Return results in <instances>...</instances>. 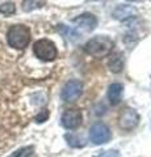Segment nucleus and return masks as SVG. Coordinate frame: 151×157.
I'll return each mask as SVG.
<instances>
[{
  "instance_id": "4",
  "label": "nucleus",
  "mask_w": 151,
  "mask_h": 157,
  "mask_svg": "<svg viewBox=\"0 0 151 157\" xmlns=\"http://www.w3.org/2000/svg\"><path fill=\"white\" fill-rule=\"evenodd\" d=\"M89 139L93 144L101 145L105 144L112 139V132L109 130V127L105 123L97 122V123L92 124L89 128Z\"/></svg>"
},
{
  "instance_id": "6",
  "label": "nucleus",
  "mask_w": 151,
  "mask_h": 157,
  "mask_svg": "<svg viewBox=\"0 0 151 157\" xmlns=\"http://www.w3.org/2000/svg\"><path fill=\"white\" fill-rule=\"evenodd\" d=\"M138 123H139V114L137 113V110L131 109V107H126L118 117L120 128H122L125 131H130L135 128Z\"/></svg>"
},
{
  "instance_id": "15",
  "label": "nucleus",
  "mask_w": 151,
  "mask_h": 157,
  "mask_svg": "<svg viewBox=\"0 0 151 157\" xmlns=\"http://www.w3.org/2000/svg\"><path fill=\"white\" fill-rule=\"evenodd\" d=\"M16 12V7H14V4L8 2V3H3L2 6H0V13L6 14V16H11Z\"/></svg>"
},
{
  "instance_id": "10",
  "label": "nucleus",
  "mask_w": 151,
  "mask_h": 157,
  "mask_svg": "<svg viewBox=\"0 0 151 157\" xmlns=\"http://www.w3.org/2000/svg\"><path fill=\"white\" fill-rule=\"evenodd\" d=\"M124 94V85L120 82H113L108 88V100L112 105H118Z\"/></svg>"
},
{
  "instance_id": "16",
  "label": "nucleus",
  "mask_w": 151,
  "mask_h": 157,
  "mask_svg": "<svg viewBox=\"0 0 151 157\" xmlns=\"http://www.w3.org/2000/svg\"><path fill=\"white\" fill-rule=\"evenodd\" d=\"M42 4L43 2H24L22 3V9L24 11H32V9H34V8H40L42 7Z\"/></svg>"
},
{
  "instance_id": "8",
  "label": "nucleus",
  "mask_w": 151,
  "mask_h": 157,
  "mask_svg": "<svg viewBox=\"0 0 151 157\" xmlns=\"http://www.w3.org/2000/svg\"><path fill=\"white\" fill-rule=\"evenodd\" d=\"M81 111L79 109H67L62 114L61 123L66 130H75L81 124Z\"/></svg>"
},
{
  "instance_id": "14",
  "label": "nucleus",
  "mask_w": 151,
  "mask_h": 157,
  "mask_svg": "<svg viewBox=\"0 0 151 157\" xmlns=\"http://www.w3.org/2000/svg\"><path fill=\"white\" fill-rule=\"evenodd\" d=\"M33 152H34V147L28 145V147H22V148L14 151L12 155H9L8 157H32Z\"/></svg>"
},
{
  "instance_id": "9",
  "label": "nucleus",
  "mask_w": 151,
  "mask_h": 157,
  "mask_svg": "<svg viewBox=\"0 0 151 157\" xmlns=\"http://www.w3.org/2000/svg\"><path fill=\"white\" fill-rule=\"evenodd\" d=\"M137 14H138V11L135 7L130 6V4H120V6H117L114 8L112 16L116 20H118V21H128V20L134 18Z\"/></svg>"
},
{
  "instance_id": "17",
  "label": "nucleus",
  "mask_w": 151,
  "mask_h": 157,
  "mask_svg": "<svg viewBox=\"0 0 151 157\" xmlns=\"http://www.w3.org/2000/svg\"><path fill=\"white\" fill-rule=\"evenodd\" d=\"M49 117H50V113H49L47 109H42L38 114L36 115L34 121L37 122V123H43V122H46L49 119Z\"/></svg>"
},
{
  "instance_id": "13",
  "label": "nucleus",
  "mask_w": 151,
  "mask_h": 157,
  "mask_svg": "<svg viewBox=\"0 0 151 157\" xmlns=\"http://www.w3.org/2000/svg\"><path fill=\"white\" fill-rule=\"evenodd\" d=\"M65 139L67 140V144L70 147H74V148H81V147L85 145V141L80 136L74 135V134H66Z\"/></svg>"
},
{
  "instance_id": "3",
  "label": "nucleus",
  "mask_w": 151,
  "mask_h": 157,
  "mask_svg": "<svg viewBox=\"0 0 151 157\" xmlns=\"http://www.w3.org/2000/svg\"><path fill=\"white\" fill-rule=\"evenodd\" d=\"M33 52L34 55L43 62H51L58 56V50L55 43L47 38H42L33 45Z\"/></svg>"
},
{
  "instance_id": "2",
  "label": "nucleus",
  "mask_w": 151,
  "mask_h": 157,
  "mask_svg": "<svg viewBox=\"0 0 151 157\" xmlns=\"http://www.w3.org/2000/svg\"><path fill=\"white\" fill-rule=\"evenodd\" d=\"M7 41L8 45L17 48V50H24L30 42V30L25 25H13L8 29L7 33Z\"/></svg>"
},
{
  "instance_id": "1",
  "label": "nucleus",
  "mask_w": 151,
  "mask_h": 157,
  "mask_svg": "<svg viewBox=\"0 0 151 157\" xmlns=\"http://www.w3.org/2000/svg\"><path fill=\"white\" fill-rule=\"evenodd\" d=\"M114 47V42L106 36H96L88 39L84 45V50L88 55L96 59H101L108 56Z\"/></svg>"
},
{
  "instance_id": "11",
  "label": "nucleus",
  "mask_w": 151,
  "mask_h": 157,
  "mask_svg": "<svg viewBox=\"0 0 151 157\" xmlns=\"http://www.w3.org/2000/svg\"><path fill=\"white\" fill-rule=\"evenodd\" d=\"M125 66V60H124V55L121 52H116L110 56L109 62H108V67L109 70L113 73H120L122 72Z\"/></svg>"
},
{
  "instance_id": "5",
  "label": "nucleus",
  "mask_w": 151,
  "mask_h": 157,
  "mask_svg": "<svg viewBox=\"0 0 151 157\" xmlns=\"http://www.w3.org/2000/svg\"><path fill=\"white\" fill-rule=\"evenodd\" d=\"M81 93H83V82L80 80H75L74 78V80H70L65 84V86L62 88L61 96L63 101L72 102L76 101L81 96Z\"/></svg>"
},
{
  "instance_id": "7",
  "label": "nucleus",
  "mask_w": 151,
  "mask_h": 157,
  "mask_svg": "<svg viewBox=\"0 0 151 157\" xmlns=\"http://www.w3.org/2000/svg\"><path fill=\"white\" fill-rule=\"evenodd\" d=\"M72 25H74L72 28H74L77 33L80 30L81 32H92L97 25V18L95 14H92V13H83L72 20Z\"/></svg>"
},
{
  "instance_id": "12",
  "label": "nucleus",
  "mask_w": 151,
  "mask_h": 157,
  "mask_svg": "<svg viewBox=\"0 0 151 157\" xmlns=\"http://www.w3.org/2000/svg\"><path fill=\"white\" fill-rule=\"evenodd\" d=\"M57 29L63 37H65L66 39H69V41H71V42L76 41V39L80 37V34L77 33L72 26H66V25H63V24H61V25H58Z\"/></svg>"
}]
</instances>
